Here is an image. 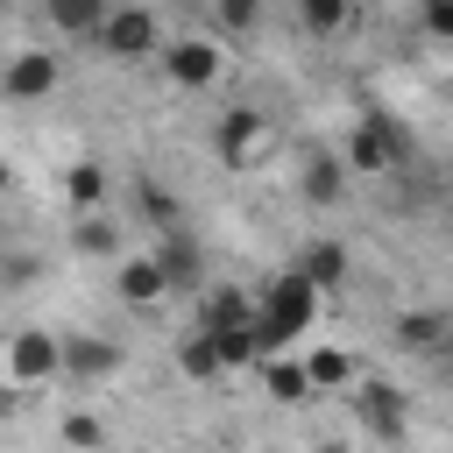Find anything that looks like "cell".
Segmentation results:
<instances>
[{"instance_id": "obj_17", "label": "cell", "mask_w": 453, "mask_h": 453, "mask_svg": "<svg viewBox=\"0 0 453 453\" xmlns=\"http://www.w3.org/2000/svg\"><path fill=\"white\" fill-rule=\"evenodd\" d=\"M262 382H269L276 403H311V375H304V361H290V354H269V361H262Z\"/></svg>"}, {"instance_id": "obj_24", "label": "cell", "mask_w": 453, "mask_h": 453, "mask_svg": "<svg viewBox=\"0 0 453 453\" xmlns=\"http://www.w3.org/2000/svg\"><path fill=\"white\" fill-rule=\"evenodd\" d=\"M177 361H184V375H198V382H212V375H226V368H219V354H212V340H205L198 326L184 333V347H177Z\"/></svg>"}, {"instance_id": "obj_14", "label": "cell", "mask_w": 453, "mask_h": 453, "mask_svg": "<svg viewBox=\"0 0 453 453\" xmlns=\"http://www.w3.org/2000/svg\"><path fill=\"white\" fill-rule=\"evenodd\" d=\"M290 269H297L311 290H340V283L354 276V255H347V241H304Z\"/></svg>"}, {"instance_id": "obj_20", "label": "cell", "mask_w": 453, "mask_h": 453, "mask_svg": "<svg viewBox=\"0 0 453 453\" xmlns=\"http://www.w3.org/2000/svg\"><path fill=\"white\" fill-rule=\"evenodd\" d=\"M71 241H78V255H120V226H113L106 212H78Z\"/></svg>"}, {"instance_id": "obj_16", "label": "cell", "mask_w": 453, "mask_h": 453, "mask_svg": "<svg viewBox=\"0 0 453 453\" xmlns=\"http://www.w3.org/2000/svg\"><path fill=\"white\" fill-rule=\"evenodd\" d=\"M198 326L205 333H234V326H255V297L248 290H205V311H198Z\"/></svg>"}, {"instance_id": "obj_9", "label": "cell", "mask_w": 453, "mask_h": 453, "mask_svg": "<svg viewBox=\"0 0 453 453\" xmlns=\"http://www.w3.org/2000/svg\"><path fill=\"white\" fill-rule=\"evenodd\" d=\"M127 368V347L106 333H64V382H106Z\"/></svg>"}, {"instance_id": "obj_13", "label": "cell", "mask_w": 453, "mask_h": 453, "mask_svg": "<svg viewBox=\"0 0 453 453\" xmlns=\"http://www.w3.org/2000/svg\"><path fill=\"white\" fill-rule=\"evenodd\" d=\"M297 191H304V205L333 212V205L347 198V163H340V149H311L304 170H297Z\"/></svg>"}, {"instance_id": "obj_27", "label": "cell", "mask_w": 453, "mask_h": 453, "mask_svg": "<svg viewBox=\"0 0 453 453\" xmlns=\"http://www.w3.org/2000/svg\"><path fill=\"white\" fill-rule=\"evenodd\" d=\"M212 21H219V28H248V21H255V7H248V0H219V7H212Z\"/></svg>"}, {"instance_id": "obj_28", "label": "cell", "mask_w": 453, "mask_h": 453, "mask_svg": "<svg viewBox=\"0 0 453 453\" xmlns=\"http://www.w3.org/2000/svg\"><path fill=\"white\" fill-rule=\"evenodd\" d=\"M7 184H14V163H7V156H0V198H7Z\"/></svg>"}, {"instance_id": "obj_22", "label": "cell", "mask_w": 453, "mask_h": 453, "mask_svg": "<svg viewBox=\"0 0 453 453\" xmlns=\"http://www.w3.org/2000/svg\"><path fill=\"white\" fill-rule=\"evenodd\" d=\"M57 439H64L71 453H99V446H106V425H99L92 411H64V418H57Z\"/></svg>"}, {"instance_id": "obj_8", "label": "cell", "mask_w": 453, "mask_h": 453, "mask_svg": "<svg viewBox=\"0 0 453 453\" xmlns=\"http://www.w3.org/2000/svg\"><path fill=\"white\" fill-rule=\"evenodd\" d=\"M347 403H354V418L368 425V439H382V446H396V439L411 432V403H403L389 382H354Z\"/></svg>"}, {"instance_id": "obj_18", "label": "cell", "mask_w": 453, "mask_h": 453, "mask_svg": "<svg viewBox=\"0 0 453 453\" xmlns=\"http://www.w3.org/2000/svg\"><path fill=\"white\" fill-rule=\"evenodd\" d=\"M205 333V326H198ZM212 340V354H219V368L234 375V368H248V361H262V333L255 326H234V333H205Z\"/></svg>"}, {"instance_id": "obj_19", "label": "cell", "mask_w": 453, "mask_h": 453, "mask_svg": "<svg viewBox=\"0 0 453 453\" xmlns=\"http://www.w3.org/2000/svg\"><path fill=\"white\" fill-rule=\"evenodd\" d=\"M297 21L311 35H340V28H354V0H297Z\"/></svg>"}, {"instance_id": "obj_6", "label": "cell", "mask_w": 453, "mask_h": 453, "mask_svg": "<svg viewBox=\"0 0 453 453\" xmlns=\"http://www.w3.org/2000/svg\"><path fill=\"white\" fill-rule=\"evenodd\" d=\"M163 21L149 14V7H106V21H99V50L106 57H120V64H134V57H163Z\"/></svg>"}, {"instance_id": "obj_7", "label": "cell", "mask_w": 453, "mask_h": 453, "mask_svg": "<svg viewBox=\"0 0 453 453\" xmlns=\"http://www.w3.org/2000/svg\"><path fill=\"white\" fill-rule=\"evenodd\" d=\"M64 85V57L57 50H14L7 64H0V99L7 106H35V99H50Z\"/></svg>"}, {"instance_id": "obj_2", "label": "cell", "mask_w": 453, "mask_h": 453, "mask_svg": "<svg viewBox=\"0 0 453 453\" xmlns=\"http://www.w3.org/2000/svg\"><path fill=\"white\" fill-rule=\"evenodd\" d=\"M50 382H64V333H50V326L7 333V340H0V389L35 396V389H50Z\"/></svg>"}, {"instance_id": "obj_11", "label": "cell", "mask_w": 453, "mask_h": 453, "mask_svg": "<svg viewBox=\"0 0 453 453\" xmlns=\"http://www.w3.org/2000/svg\"><path fill=\"white\" fill-rule=\"evenodd\" d=\"M149 255L163 262L170 290H205V248H198V234H191V226H170V234H156V248H149Z\"/></svg>"}, {"instance_id": "obj_1", "label": "cell", "mask_w": 453, "mask_h": 453, "mask_svg": "<svg viewBox=\"0 0 453 453\" xmlns=\"http://www.w3.org/2000/svg\"><path fill=\"white\" fill-rule=\"evenodd\" d=\"M311 319H319V290L297 276V269H283V276H269L262 283V297H255V333H262V361L269 354H283L290 340H304L311 333Z\"/></svg>"}, {"instance_id": "obj_15", "label": "cell", "mask_w": 453, "mask_h": 453, "mask_svg": "<svg viewBox=\"0 0 453 453\" xmlns=\"http://www.w3.org/2000/svg\"><path fill=\"white\" fill-rule=\"evenodd\" d=\"M304 375H311V396H340V389H354V382H361L347 347H319V354H304Z\"/></svg>"}, {"instance_id": "obj_26", "label": "cell", "mask_w": 453, "mask_h": 453, "mask_svg": "<svg viewBox=\"0 0 453 453\" xmlns=\"http://www.w3.org/2000/svg\"><path fill=\"white\" fill-rule=\"evenodd\" d=\"M425 28H432L439 42H453V0H425Z\"/></svg>"}, {"instance_id": "obj_23", "label": "cell", "mask_w": 453, "mask_h": 453, "mask_svg": "<svg viewBox=\"0 0 453 453\" xmlns=\"http://www.w3.org/2000/svg\"><path fill=\"white\" fill-rule=\"evenodd\" d=\"M50 21H57V35H99L106 7H92V0H64V7H50Z\"/></svg>"}, {"instance_id": "obj_4", "label": "cell", "mask_w": 453, "mask_h": 453, "mask_svg": "<svg viewBox=\"0 0 453 453\" xmlns=\"http://www.w3.org/2000/svg\"><path fill=\"white\" fill-rule=\"evenodd\" d=\"M212 142H219L226 170H262V163H269V149H276V120H269V113H255V106H226V113H219V127H212Z\"/></svg>"}, {"instance_id": "obj_3", "label": "cell", "mask_w": 453, "mask_h": 453, "mask_svg": "<svg viewBox=\"0 0 453 453\" xmlns=\"http://www.w3.org/2000/svg\"><path fill=\"white\" fill-rule=\"evenodd\" d=\"M340 163H347V177H382V170L411 163V134H403L389 113H361L354 134L340 142Z\"/></svg>"}, {"instance_id": "obj_12", "label": "cell", "mask_w": 453, "mask_h": 453, "mask_svg": "<svg viewBox=\"0 0 453 453\" xmlns=\"http://www.w3.org/2000/svg\"><path fill=\"white\" fill-rule=\"evenodd\" d=\"M113 297H120V304H134V311L163 304V297H170L163 262H156V255H120V262H113Z\"/></svg>"}, {"instance_id": "obj_21", "label": "cell", "mask_w": 453, "mask_h": 453, "mask_svg": "<svg viewBox=\"0 0 453 453\" xmlns=\"http://www.w3.org/2000/svg\"><path fill=\"white\" fill-rule=\"evenodd\" d=\"M64 191H71V205H78V212H99V198H106V163H71Z\"/></svg>"}, {"instance_id": "obj_25", "label": "cell", "mask_w": 453, "mask_h": 453, "mask_svg": "<svg viewBox=\"0 0 453 453\" xmlns=\"http://www.w3.org/2000/svg\"><path fill=\"white\" fill-rule=\"evenodd\" d=\"M35 269H42L35 255H0V290H14V283H28Z\"/></svg>"}, {"instance_id": "obj_5", "label": "cell", "mask_w": 453, "mask_h": 453, "mask_svg": "<svg viewBox=\"0 0 453 453\" xmlns=\"http://www.w3.org/2000/svg\"><path fill=\"white\" fill-rule=\"evenodd\" d=\"M156 64H163V78H170L177 92H205V85H219V71H226V50H219L212 35H170Z\"/></svg>"}, {"instance_id": "obj_10", "label": "cell", "mask_w": 453, "mask_h": 453, "mask_svg": "<svg viewBox=\"0 0 453 453\" xmlns=\"http://www.w3.org/2000/svg\"><path fill=\"white\" fill-rule=\"evenodd\" d=\"M389 340H396L403 354H418V361H439V354H453V311H439V304H418V311H396V326H389Z\"/></svg>"}]
</instances>
